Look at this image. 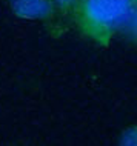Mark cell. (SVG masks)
Wrapping results in <instances>:
<instances>
[{"mask_svg": "<svg viewBox=\"0 0 137 146\" xmlns=\"http://www.w3.org/2000/svg\"><path fill=\"white\" fill-rule=\"evenodd\" d=\"M8 6L15 19L42 23L53 37L65 34L69 29L54 0H8Z\"/></svg>", "mask_w": 137, "mask_h": 146, "instance_id": "2", "label": "cell"}, {"mask_svg": "<svg viewBox=\"0 0 137 146\" xmlns=\"http://www.w3.org/2000/svg\"><path fill=\"white\" fill-rule=\"evenodd\" d=\"M117 146H137V126L134 123L122 129Z\"/></svg>", "mask_w": 137, "mask_h": 146, "instance_id": "3", "label": "cell"}, {"mask_svg": "<svg viewBox=\"0 0 137 146\" xmlns=\"http://www.w3.org/2000/svg\"><path fill=\"white\" fill-rule=\"evenodd\" d=\"M69 28L97 48H108L116 38L134 46L137 0H80L69 15Z\"/></svg>", "mask_w": 137, "mask_h": 146, "instance_id": "1", "label": "cell"}, {"mask_svg": "<svg viewBox=\"0 0 137 146\" xmlns=\"http://www.w3.org/2000/svg\"><path fill=\"white\" fill-rule=\"evenodd\" d=\"M79 2L80 0H54L59 13H60V15L63 17V20L68 23V26H69V15H71L74 6H76Z\"/></svg>", "mask_w": 137, "mask_h": 146, "instance_id": "4", "label": "cell"}]
</instances>
